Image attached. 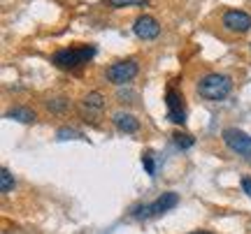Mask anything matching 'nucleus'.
<instances>
[{"instance_id":"12","label":"nucleus","mask_w":251,"mask_h":234,"mask_svg":"<svg viewBox=\"0 0 251 234\" xmlns=\"http://www.w3.org/2000/svg\"><path fill=\"white\" fill-rule=\"evenodd\" d=\"M9 190H14V176L9 174V170H2L0 171V192L7 195Z\"/></svg>"},{"instance_id":"6","label":"nucleus","mask_w":251,"mask_h":234,"mask_svg":"<svg viewBox=\"0 0 251 234\" xmlns=\"http://www.w3.org/2000/svg\"><path fill=\"white\" fill-rule=\"evenodd\" d=\"M179 204V197H177V192H163L161 197L151 202V204H147V207H140L135 211V216L137 218H153V216H161L165 211H170Z\"/></svg>"},{"instance_id":"13","label":"nucleus","mask_w":251,"mask_h":234,"mask_svg":"<svg viewBox=\"0 0 251 234\" xmlns=\"http://www.w3.org/2000/svg\"><path fill=\"white\" fill-rule=\"evenodd\" d=\"M172 137H175V144L179 146V149H191V146H193V142H196V139L188 135V132H175Z\"/></svg>"},{"instance_id":"10","label":"nucleus","mask_w":251,"mask_h":234,"mask_svg":"<svg viewBox=\"0 0 251 234\" xmlns=\"http://www.w3.org/2000/svg\"><path fill=\"white\" fill-rule=\"evenodd\" d=\"M112 123L117 126L119 132H126V135H133L140 130V121L133 116V114H124V111H119L112 116Z\"/></svg>"},{"instance_id":"16","label":"nucleus","mask_w":251,"mask_h":234,"mask_svg":"<svg viewBox=\"0 0 251 234\" xmlns=\"http://www.w3.org/2000/svg\"><path fill=\"white\" fill-rule=\"evenodd\" d=\"M81 132H77V130H70V128H61L58 130V139H81Z\"/></svg>"},{"instance_id":"1","label":"nucleus","mask_w":251,"mask_h":234,"mask_svg":"<svg viewBox=\"0 0 251 234\" xmlns=\"http://www.w3.org/2000/svg\"><path fill=\"white\" fill-rule=\"evenodd\" d=\"M230 90H233V81L230 77H226V74H219V72H212L202 77L200 84H198V93H200V98L209 100V102H219V100H224L230 95Z\"/></svg>"},{"instance_id":"9","label":"nucleus","mask_w":251,"mask_h":234,"mask_svg":"<svg viewBox=\"0 0 251 234\" xmlns=\"http://www.w3.org/2000/svg\"><path fill=\"white\" fill-rule=\"evenodd\" d=\"M135 35L140 37V40H156V37L161 35V26H158V21L149 14H142V17H137L135 21Z\"/></svg>"},{"instance_id":"5","label":"nucleus","mask_w":251,"mask_h":234,"mask_svg":"<svg viewBox=\"0 0 251 234\" xmlns=\"http://www.w3.org/2000/svg\"><path fill=\"white\" fill-rule=\"evenodd\" d=\"M224 142L226 146L237 155H244L251 162V137L237 128H226L224 130Z\"/></svg>"},{"instance_id":"8","label":"nucleus","mask_w":251,"mask_h":234,"mask_svg":"<svg viewBox=\"0 0 251 234\" xmlns=\"http://www.w3.org/2000/svg\"><path fill=\"white\" fill-rule=\"evenodd\" d=\"M165 105H168V118L177 126L186 123V109H184V98L175 88H168L165 93Z\"/></svg>"},{"instance_id":"14","label":"nucleus","mask_w":251,"mask_h":234,"mask_svg":"<svg viewBox=\"0 0 251 234\" xmlns=\"http://www.w3.org/2000/svg\"><path fill=\"white\" fill-rule=\"evenodd\" d=\"M47 107H49V111H56V114H61V111H65V109H68V100H65V98L47 100Z\"/></svg>"},{"instance_id":"2","label":"nucleus","mask_w":251,"mask_h":234,"mask_svg":"<svg viewBox=\"0 0 251 234\" xmlns=\"http://www.w3.org/2000/svg\"><path fill=\"white\" fill-rule=\"evenodd\" d=\"M96 56V46L93 44H81V46H70V49H61L54 54V65L61 70H75L79 65L89 63L91 58Z\"/></svg>"},{"instance_id":"3","label":"nucleus","mask_w":251,"mask_h":234,"mask_svg":"<svg viewBox=\"0 0 251 234\" xmlns=\"http://www.w3.org/2000/svg\"><path fill=\"white\" fill-rule=\"evenodd\" d=\"M79 116L86 121V123H96L100 116H102V111H105V98H102V93L98 90H93L89 95H84V100H79Z\"/></svg>"},{"instance_id":"15","label":"nucleus","mask_w":251,"mask_h":234,"mask_svg":"<svg viewBox=\"0 0 251 234\" xmlns=\"http://www.w3.org/2000/svg\"><path fill=\"white\" fill-rule=\"evenodd\" d=\"M142 165H144V170H147V174H156V165H153V153H149V151H147V153L142 155Z\"/></svg>"},{"instance_id":"11","label":"nucleus","mask_w":251,"mask_h":234,"mask_svg":"<svg viewBox=\"0 0 251 234\" xmlns=\"http://www.w3.org/2000/svg\"><path fill=\"white\" fill-rule=\"evenodd\" d=\"M7 118H14V121H19V123H35V111L28 107H14L9 109L7 114H5Z\"/></svg>"},{"instance_id":"7","label":"nucleus","mask_w":251,"mask_h":234,"mask_svg":"<svg viewBox=\"0 0 251 234\" xmlns=\"http://www.w3.org/2000/svg\"><path fill=\"white\" fill-rule=\"evenodd\" d=\"M221 23H224L226 30H230V33H237V35H242L251 28V17L242 9H228L221 19Z\"/></svg>"},{"instance_id":"17","label":"nucleus","mask_w":251,"mask_h":234,"mask_svg":"<svg viewBox=\"0 0 251 234\" xmlns=\"http://www.w3.org/2000/svg\"><path fill=\"white\" fill-rule=\"evenodd\" d=\"M109 2L117 7H126V5H142L144 0H109Z\"/></svg>"},{"instance_id":"19","label":"nucleus","mask_w":251,"mask_h":234,"mask_svg":"<svg viewBox=\"0 0 251 234\" xmlns=\"http://www.w3.org/2000/svg\"><path fill=\"white\" fill-rule=\"evenodd\" d=\"M191 234H212V232H205V230H200V232H191Z\"/></svg>"},{"instance_id":"18","label":"nucleus","mask_w":251,"mask_h":234,"mask_svg":"<svg viewBox=\"0 0 251 234\" xmlns=\"http://www.w3.org/2000/svg\"><path fill=\"white\" fill-rule=\"evenodd\" d=\"M242 188H244V192L251 197V179H242Z\"/></svg>"},{"instance_id":"4","label":"nucleus","mask_w":251,"mask_h":234,"mask_svg":"<svg viewBox=\"0 0 251 234\" xmlns=\"http://www.w3.org/2000/svg\"><path fill=\"white\" fill-rule=\"evenodd\" d=\"M137 72H140L137 61H135V58H128V61H119V63L109 65L107 79L112 81V84H117V86H124V84H128L130 79H135Z\"/></svg>"}]
</instances>
